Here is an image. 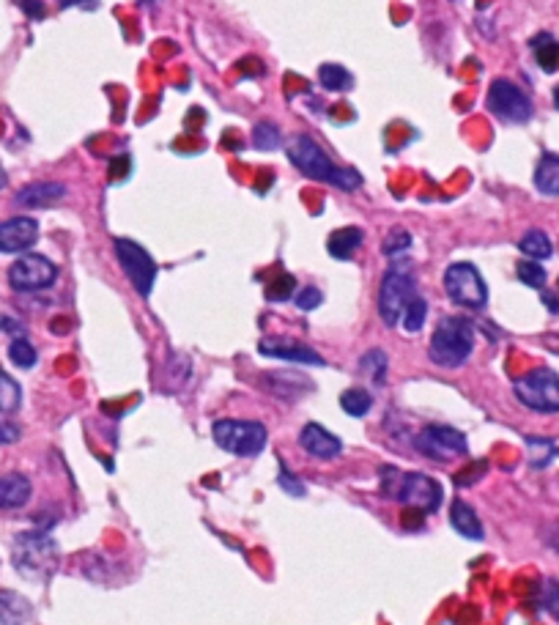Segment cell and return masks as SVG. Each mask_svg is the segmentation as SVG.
<instances>
[{
  "instance_id": "25",
  "label": "cell",
  "mask_w": 559,
  "mask_h": 625,
  "mask_svg": "<svg viewBox=\"0 0 559 625\" xmlns=\"http://www.w3.org/2000/svg\"><path fill=\"white\" fill-rule=\"evenodd\" d=\"M359 371L365 373L373 384H384L387 371H390V360H387V354L381 349H373L359 360Z\"/></svg>"
},
{
  "instance_id": "28",
  "label": "cell",
  "mask_w": 559,
  "mask_h": 625,
  "mask_svg": "<svg viewBox=\"0 0 559 625\" xmlns=\"http://www.w3.org/2000/svg\"><path fill=\"white\" fill-rule=\"evenodd\" d=\"M22 403V390L20 384L11 379L9 373L0 371V412L11 414L20 409Z\"/></svg>"
},
{
  "instance_id": "21",
  "label": "cell",
  "mask_w": 559,
  "mask_h": 625,
  "mask_svg": "<svg viewBox=\"0 0 559 625\" xmlns=\"http://www.w3.org/2000/svg\"><path fill=\"white\" fill-rule=\"evenodd\" d=\"M535 187L549 198H559V157L557 154H543L535 168Z\"/></svg>"
},
{
  "instance_id": "33",
  "label": "cell",
  "mask_w": 559,
  "mask_h": 625,
  "mask_svg": "<svg viewBox=\"0 0 559 625\" xmlns=\"http://www.w3.org/2000/svg\"><path fill=\"white\" fill-rule=\"evenodd\" d=\"M296 291V280L291 275H280L275 277L269 286H266V299L269 302H285V299L294 297Z\"/></svg>"
},
{
  "instance_id": "35",
  "label": "cell",
  "mask_w": 559,
  "mask_h": 625,
  "mask_svg": "<svg viewBox=\"0 0 559 625\" xmlns=\"http://www.w3.org/2000/svg\"><path fill=\"white\" fill-rule=\"evenodd\" d=\"M321 302H324V294L316 286H307L296 294V308L299 310H316Z\"/></svg>"
},
{
  "instance_id": "37",
  "label": "cell",
  "mask_w": 559,
  "mask_h": 625,
  "mask_svg": "<svg viewBox=\"0 0 559 625\" xmlns=\"http://www.w3.org/2000/svg\"><path fill=\"white\" fill-rule=\"evenodd\" d=\"M129 168H132V162H129L127 154H118L113 162H110V179L113 181H121L129 176Z\"/></svg>"
},
{
  "instance_id": "2",
  "label": "cell",
  "mask_w": 559,
  "mask_h": 625,
  "mask_svg": "<svg viewBox=\"0 0 559 625\" xmlns=\"http://www.w3.org/2000/svg\"><path fill=\"white\" fill-rule=\"evenodd\" d=\"M381 494L401 502L403 508L420 510L422 516L436 513L442 505V486L422 472H401L398 467H381Z\"/></svg>"
},
{
  "instance_id": "9",
  "label": "cell",
  "mask_w": 559,
  "mask_h": 625,
  "mask_svg": "<svg viewBox=\"0 0 559 625\" xmlns=\"http://www.w3.org/2000/svg\"><path fill=\"white\" fill-rule=\"evenodd\" d=\"M116 258L121 269H124V275L129 277V283L132 288L138 291L140 297H151V291H154V283H157V261L151 258L146 247H140L138 242H132V239H116Z\"/></svg>"
},
{
  "instance_id": "12",
  "label": "cell",
  "mask_w": 559,
  "mask_h": 625,
  "mask_svg": "<svg viewBox=\"0 0 559 625\" xmlns=\"http://www.w3.org/2000/svg\"><path fill=\"white\" fill-rule=\"evenodd\" d=\"M55 277H58V266H55L50 258H44V255L36 253L20 255L9 269L11 288H14V291H22V294L50 288L55 283Z\"/></svg>"
},
{
  "instance_id": "41",
  "label": "cell",
  "mask_w": 559,
  "mask_h": 625,
  "mask_svg": "<svg viewBox=\"0 0 559 625\" xmlns=\"http://www.w3.org/2000/svg\"><path fill=\"white\" fill-rule=\"evenodd\" d=\"M61 9H72V6H85V9H96V0H58Z\"/></svg>"
},
{
  "instance_id": "19",
  "label": "cell",
  "mask_w": 559,
  "mask_h": 625,
  "mask_svg": "<svg viewBox=\"0 0 559 625\" xmlns=\"http://www.w3.org/2000/svg\"><path fill=\"white\" fill-rule=\"evenodd\" d=\"M33 606L25 595L0 590V625H25L31 620Z\"/></svg>"
},
{
  "instance_id": "3",
  "label": "cell",
  "mask_w": 559,
  "mask_h": 625,
  "mask_svg": "<svg viewBox=\"0 0 559 625\" xmlns=\"http://www.w3.org/2000/svg\"><path fill=\"white\" fill-rule=\"evenodd\" d=\"M11 557H14V568L31 582H47L61 565V549L47 532H22V535H17Z\"/></svg>"
},
{
  "instance_id": "23",
  "label": "cell",
  "mask_w": 559,
  "mask_h": 625,
  "mask_svg": "<svg viewBox=\"0 0 559 625\" xmlns=\"http://www.w3.org/2000/svg\"><path fill=\"white\" fill-rule=\"evenodd\" d=\"M318 83L324 91L340 94V91H351L354 88V77L346 66L340 64H324L318 69Z\"/></svg>"
},
{
  "instance_id": "44",
  "label": "cell",
  "mask_w": 559,
  "mask_h": 625,
  "mask_svg": "<svg viewBox=\"0 0 559 625\" xmlns=\"http://www.w3.org/2000/svg\"><path fill=\"white\" fill-rule=\"evenodd\" d=\"M140 3H143V6H151V3H154V0H140Z\"/></svg>"
},
{
  "instance_id": "10",
  "label": "cell",
  "mask_w": 559,
  "mask_h": 625,
  "mask_svg": "<svg viewBox=\"0 0 559 625\" xmlns=\"http://www.w3.org/2000/svg\"><path fill=\"white\" fill-rule=\"evenodd\" d=\"M488 110L505 124H527L532 118V99L510 80H494L486 96Z\"/></svg>"
},
{
  "instance_id": "32",
  "label": "cell",
  "mask_w": 559,
  "mask_h": 625,
  "mask_svg": "<svg viewBox=\"0 0 559 625\" xmlns=\"http://www.w3.org/2000/svg\"><path fill=\"white\" fill-rule=\"evenodd\" d=\"M409 247H412V234L403 231V228H392L390 234L384 236V242H381V253L395 258V255L406 253Z\"/></svg>"
},
{
  "instance_id": "22",
  "label": "cell",
  "mask_w": 559,
  "mask_h": 625,
  "mask_svg": "<svg viewBox=\"0 0 559 625\" xmlns=\"http://www.w3.org/2000/svg\"><path fill=\"white\" fill-rule=\"evenodd\" d=\"M532 53H535V61L543 72H557L559 69V42L551 36V33H538L532 39Z\"/></svg>"
},
{
  "instance_id": "15",
  "label": "cell",
  "mask_w": 559,
  "mask_h": 625,
  "mask_svg": "<svg viewBox=\"0 0 559 625\" xmlns=\"http://www.w3.org/2000/svg\"><path fill=\"white\" fill-rule=\"evenodd\" d=\"M299 445L305 450L307 456L316 458V461H335V458L343 453V442L338 436L329 434L324 425L307 423L299 434Z\"/></svg>"
},
{
  "instance_id": "24",
  "label": "cell",
  "mask_w": 559,
  "mask_h": 625,
  "mask_svg": "<svg viewBox=\"0 0 559 625\" xmlns=\"http://www.w3.org/2000/svg\"><path fill=\"white\" fill-rule=\"evenodd\" d=\"M518 250L527 255L529 261H546V258H551V253H554L551 239L543 234V231H538V228H532V231H527V234L521 236Z\"/></svg>"
},
{
  "instance_id": "17",
  "label": "cell",
  "mask_w": 559,
  "mask_h": 625,
  "mask_svg": "<svg viewBox=\"0 0 559 625\" xmlns=\"http://www.w3.org/2000/svg\"><path fill=\"white\" fill-rule=\"evenodd\" d=\"M33 486L22 472H6L0 475V510H17L28 505Z\"/></svg>"
},
{
  "instance_id": "30",
  "label": "cell",
  "mask_w": 559,
  "mask_h": 625,
  "mask_svg": "<svg viewBox=\"0 0 559 625\" xmlns=\"http://www.w3.org/2000/svg\"><path fill=\"white\" fill-rule=\"evenodd\" d=\"M9 360L14 362L17 368H22V371H28V368L36 365L39 354H36V349H33V343L28 338H14L9 346Z\"/></svg>"
},
{
  "instance_id": "34",
  "label": "cell",
  "mask_w": 559,
  "mask_h": 625,
  "mask_svg": "<svg viewBox=\"0 0 559 625\" xmlns=\"http://www.w3.org/2000/svg\"><path fill=\"white\" fill-rule=\"evenodd\" d=\"M543 606H546V612L559 623V582H554V579L543 584Z\"/></svg>"
},
{
  "instance_id": "5",
  "label": "cell",
  "mask_w": 559,
  "mask_h": 625,
  "mask_svg": "<svg viewBox=\"0 0 559 625\" xmlns=\"http://www.w3.org/2000/svg\"><path fill=\"white\" fill-rule=\"evenodd\" d=\"M417 297V280H414L409 261H395L384 272L379 286V316L387 327H395L401 321L409 299Z\"/></svg>"
},
{
  "instance_id": "13",
  "label": "cell",
  "mask_w": 559,
  "mask_h": 625,
  "mask_svg": "<svg viewBox=\"0 0 559 625\" xmlns=\"http://www.w3.org/2000/svg\"><path fill=\"white\" fill-rule=\"evenodd\" d=\"M36 242H39V223L33 217H11L0 223V253H25Z\"/></svg>"
},
{
  "instance_id": "16",
  "label": "cell",
  "mask_w": 559,
  "mask_h": 625,
  "mask_svg": "<svg viewBox=\"0 0 559 625\" xmlns=\"http://www.w3.org/2000/svg\"><path fill=\"white\" fill-rule=\"evenodd\" d=\"M66 198V187L58 184V181H36V184H28L17 192L14 203L22 206V209H47V206H55Z\"/></svg>"
},
{
  "instance_id": "43",
  "label": "cell",
  "mask_w": 559,
  "mask_h": 625,
  "mask_svg": "<svg viewBox=\"0 0 559 625\" xmlns=\"http://www.w3.org/2000/svg\"><path fill=\"white\" fill-rule=\"evenodd\" d=\"M0 187H6V173H3V168H0Z\"/></svg>"
},
{
  "instance_id": "27",
  "label": "cell",
  "mask_w": 559,
  "mask_h": 625,
  "mask_svg": "<svg viewBox=\"0 0 559 625\" xmlns=\"http://www.w3.org/2000/svg\"><path fill=\"white\" fill-rule=\"evenodd\" d=\"M425 318H428V302L422 297H412L409 299V305H406V310H403V329L409 332V335H414V332H420L422 327H425Z\"/></svg>"
},
{
  "instance_id": "8",
  "label": "cell",
  "mask_w": 559,
  "mask_h": 625,
  "mask_svg": "<svg viewBox=\"0 0 559 625\" xmlns=\"http://www.w3.org/2000/svg\"><path fill=\"white\" fill-rule=\"evenodd\" d=\"M444 291L455 305L469 310H483L488 302V286L475 264H453L444 272Z\"/></svg>"
},
{
  "instance_id": "6",
  "label": "cell",
  "mask_w": 559,
  "mask_h": 625,
  "mask_svg": "<svg viewBox=\"0 0 559 625\" xmlns=\"http://www.w3.org/2000/svg\"><path fill=\"white\" fill-rule=\"evenodd\" d=\"M211 436L220 450L239 458H255L264 453L269 434L255 420H217L211 428Z\"/></svg>"
},
{
  "instance_id": "18",
  "label": "cell",
  "mask_w": 559,
  "mask_h": 625,
  "mask_svg": "<svg viewBox=\"0 0 559 625\" xmlns=\"http://www.w3.org/2000/svg\"><path fill=\"white\" fill-rule=\"evenodd\" d=\"M450 524L453 530L466 538V541H483V521L475 513L472 505H466L464 499H453L450 505Z\"/></svg>"
},
{
  "instance_id": "14",
  "label": "cell",
  "mask_w": 559,
  "mask_h": 625,
  "mask_svg": "<svg viewBox=\"0 0 559 625\" xmlns=\"http://www.w3.org/2000/svg\"><path fill=\"white\" fill-rule=\"evenodd\" d=\"M258 351L264 357H272V360H283V362H299V365H327L324 357L313 351L305 343L291 338H264L258 343Z\"/></svg>"
},
{
  "instance_id": "38",
  "label": "cell",
  "mask_w": 559,
  "mask_h": 625,
  "mask_svg": "<svg viewBox=\"0 0 559 625\" xmlns=\"http://www.w3.org/2000/svg\"><path fill=\"white\" fill-rule=\"evenodd\" d=\"M14 3L28 14V20H44V14H47L42 0H14Z\"/></svg>"
},
{
  "instance_id": "7",
  "label": "cell",
  "mask_w": 559,
  "mask_h": 625,
  "mask_svg": "<svg viewBox=\"0 0 559 625\" xmlns=\"http://www.w3.org/2000/svg\"><path fill=\"white\" fill-rule=\"evenodd\" d=\"M513 392H516L518 401L532 412H559V373H554L551 368H538V371H529L527 376H521L513 384Z\"/></svg>"
},
{
  "instance_id": "42",
  "label": "cell",
  "mask_w": 559,
  "mask_h": 625,
  "mask_svg": "<svg viewBox=\"0 0 559 625\" xmlns=\"http://www.w3.org/2000/svg\"><path fill=\"white\" fill-rule=\"evenodd\" d=\"M554 105H557V110H559V85L554 88Z\"/></svg>"
},
{
  "instance_id": "4",
  "label": "cell",
  "mask_w": 559,
  "mask_h": 625,
  "mask_svg": "<svg viewBox=\"0 0 559 625\" xmlns=\"http://www.w3.org/2000/svg\"><path fill=\"white\" fill-rule=\"evenodd\" d=\"M475 349V327L461 316H444L433 329L428 357L439 368H458L472 357Z\"/></svg>"
},
{
  "instance_id": "39",
  "label": "cell",
  "mask_w": 559,
  "mask_h": 625,
  "mask_svg": "<svg viewBox=\"0 0 559 625\" xmlns=\"http://www.w3.org/2000/svg\"><path fill=\"white\" fill-rule=\"evenodd\" d=\"M277 483H280L291 497H302V494H305V486H302L299 480H294L288 472H280V475H277Z\"/></svg>"
},
{
  "instance_id": "26",
  "label": "cell",
  "mask_w": 559,
  "mask_h": 625,
  "mask_svg": "<svg viewBox=\"0 0 559 625\" xmlns=\"http://www.w3.org/2000/svg\"><path fill=\"white\" fill-rule=\"evenodd\" d=\"M340 406L351 417H365L370 412V406H373V395L368 390H362V387H351V390L340 395Z\"/></svg>"
},
{
  "instance_id": "20",
  "label": "cell",
  "mask_w": 559,
  "mask_h": 625,
  "mask_svg": "<svg viewBox=\"0 0 559 625\" xmlns=\"http://www.w3.org/2000/svg\"><path fill=\"white\" fill-rule=\"evenodd\" d=\"M359 244H362V231L349 225V228H338V231H332V236L327 239V250L332 258H338V261H349L351 255L357 253Z\"/></svg>"
},
{
  "instance_id": "36",
  "label": "cell",
  "mask_w": 559,
  "mask_h": 625,
  "mask_svg": "<svg viewBox=\"0 0 559 625\" xmlns=\"http://www.w3.org/2000/svg\"><path fill=\"white\" fill-rule=\"evenodd\" d=\"M486 469H488L486 461H475V464H469L464 472H458V475H455V486H472L475 480H480V477L486 475Z\"/></svg>"
},
{
  "instance_id": "40",
  "label": "cell",
  "mask_w": 559,
  "mask_h": 625,
  "mask_svg": "<svg viewBox=\"0 0 559 625\" xmlns=\"http://www.w3.org/2000/svg\"><path fill=\"white\" fill-rule=\"evenodd\" d=\"M20 439V428L11 423H0V445H11Z\"/></svg>"
},
{
  "instance_id": "29",
  "label": "cell",
  "mask_w": 559,
  "mask_h": 625,
  "mask_svg": "<svg viewBox=\"0 0 559 625\" xmlns=\"http://www.w3.org/2000/svg\"><path fill=\"white\" fill-rule=\"evenodd\" d=\"M280 140H283V135H280V129L272 121H258L253 127V146L258 151L280 149Z\"/></svg>"
},
{
  "instance_id": "11",
  "label": "cell",
  "mask_w": 559,
  "mask_h": 625,
  "mask_svg": "<svg viewBox=\"0 0 559 625\" xmlns=\"http://www.w3.org/2000/svg\"><path fill=\"white\" fill-rule=\"evenodd\" d=\"M414 447L433 461H455L469 453L466 436L450 425H425L414 439Z\"/></svg>"
},
{
  "instance_id": "31",
  "label": "cell",
  "mask_w": 559,
  "mask_h": 625,
  "mask_svg": "<svg viewBox=\"0 0 559 625\" xmlns=\"http://www.w3.org/2000/svg\"><path fill=\"white\" fill-rule=\"evenodd\" d=\"M518 280L529 288H546V269L540 266V261H518L516 266Z\"/></svg>"
},
{
  "instance_id": "1",
  "label": "cell",
  "mask_w": 559,
  "mask_h": 625,
  "mask_svg": "<svg viewBox=\"0 0 559 625\" xmlns=\"http://www.w3.org/2000/svg\"><path fill=\"white\" fill-rule=\"evenodd\" d=\"M288 159L299 173H305L307 179L313 181H327L338 190L354 192L362 187V176L354 168H340L332 159L327 157V151L318 146L316 140L307 138V135H296L288 143Z\"/></svg>"
},
{
  "instance_id": "45",
  "label": "cell",
  "mask_w": 559,
  "mask_h": 625,
  "mask_svg": "<svg viewBox=\"0 0 559 625\" xmlns=\"http://www.w3.org/2000/svg\"><path fill=\"white\" fill-rule=\"evenodd\" d=\"M557 288H559V283H557Z\"/></svg>"
}]
</instances>
